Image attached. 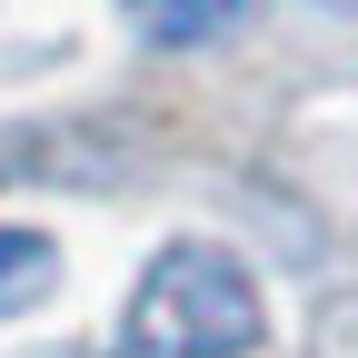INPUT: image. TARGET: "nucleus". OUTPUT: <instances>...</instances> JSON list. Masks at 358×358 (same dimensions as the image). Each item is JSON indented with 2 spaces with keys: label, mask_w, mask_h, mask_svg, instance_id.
Masks as SVG:
<instances>
[{
  "label": "nucleus",
  "mask_w": 358,
  "mask_h": 358,
  "mask_svg": "<svg viewBox=\"0 0 358 358\" xmlns=\"http://www.w3.org/2000/svg\"><path fill=\"white\" fill-rule=\"evenodd\" d=\"M259 279L219 239H169L129 299V348L140 358H249L259 348Z\"/></svg>",
  "instance_id": "obj_1"
},
{
  "label": "nucleus",
  "mask_w": 358,
  "mask_h": 358,
  "mask_svg": "<svg viewBox=\"0 0 358 358\" xmlns=\"http://www.w3.org/2000/svg\"><path fill=\"white\" fill-rule=\"evenodd\" d=\"M60 289V239L50 229H0V319H20Z\"/></svg>",
  "instance_id": "obj_2"
},
{
  "label": "nucleus",
  "mask_w": 358,
  "mask_h": 358,
  "mask_svg": "<svg viewBox=\"0 0 358 358\" xmlns=\"http://www.w3.org/2000/svg\"><path fill=\"white\" fill-rule=\"evenodd\" d=\"M129 20H140L150 40H169V50H189V40H219L249 20V0H120Z\"/></svg>",
  "instance_id": "obj_3"
},
{
  "label": "nucleus",
  "mask_w": 358,
  "mask_h": 358,
  "mask_svg": "<svg viewBox=\"0 0 358 358\" xmlns=\"http://www.w3.org/2000/svg\"><path fill=\"white\" fill-rule=\"evenodd\" d=\"M329 10H358V0H329Z\"/></svg>",
  "instance_id": "obj_4"
}]
</instances>
